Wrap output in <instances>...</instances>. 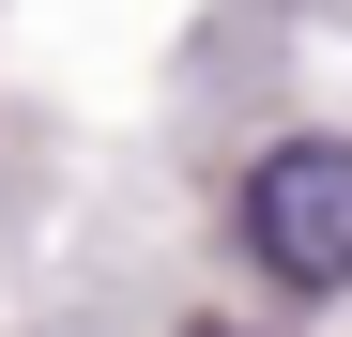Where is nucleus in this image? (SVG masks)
Returning a JSON list of instances; mask_svg holds the SVG:
<instances>
[{
  "mask_svg": "<svg viewBox=\"0 0 352 337\" xmlns=\"http://www.w3.org/2000/svg\"><path fill=\"white\" fill-rule=\"evenodd\" d=\"M199 337H230V322H199Z\"/></svg>",
  "mask_w": 352,
  "mask_h": 337,
  "instance_id": "f03ea898",
  "label": "nucleus"
},
{
  "mask_svg": "<svg viewBox=\"0 0 352 337\" xmlns=\"http://www.w3.org/2000/svg\"><path fill=\"white\" fill-rule=\"evenodd\" d=\"M245 246L291 292H352V138H276L245 168Z\"/></svg>",
  "mask_w": 352,
  "mask_h": 337,
  "instance_id": "f257e3e1",
  "label": "nucleus"
}]
</instances>
